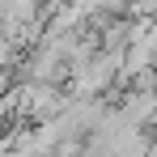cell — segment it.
<instances>
[{
    "label": "cell",
    "instance_id": "obj_1",
    "mask_svg": "<svg viewBox=\"0 0 157 157\" xmlns=\"http://www.w3.org/2000/svg\"><path fill=\"white\" fill-rule=\"evenodd\" d=\"M149 157H157V119H153V128H149Z\"/></svg>",
    "mask_w": 157,
    "mask_h": 157
}]
</instances>
